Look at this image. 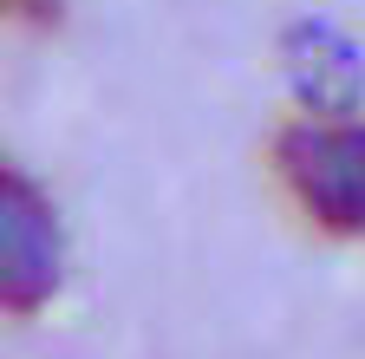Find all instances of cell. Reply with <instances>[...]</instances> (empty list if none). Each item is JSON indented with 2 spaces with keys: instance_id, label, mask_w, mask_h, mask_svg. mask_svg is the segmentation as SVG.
Here are the masks:
<instances>
[{
  "instance_id": "6da1fadb",
  "label": "cell",
  "mask_w": 365,
  "mask_h": 359,
  "mask_svg": "<svg viewBox=\"0 0 365 359\" xmlns=\"http://www.w3.org/2000/svg\"><path fill=\"white\" fill-rule=\"evenodd\" d=\"M274 176L294 209L327 236H365V124L359 118H294L274 138Z\"/></svg>"
},
{
  "instance_id": "7a4b0ae2",
  "label": "cell",
  "mask_w": 365,
  "mask_h": 359,
  "mask_svg": "<svg viewBox=\"0 0 365 359\" xmlns=\"http://www.w3.org/2000/svg\"><path fill=\"white\" fill-rule=\"evenodd\" d=\"M66 281V222L20 163L0 157V313L33 320Z\"/></svg>"
},
{
  "instance_id": "3957f363",
  "label": "cell",
  "mask_w": 365,
  "mask_h": 359,
  "mask_svg": "<svg viewBox=\"0 0 365 359\" xmlns=\"http://www.w3.org/2000/svg\"><path fill=\"white\" fill-rule=\"evenodd\" d=\"M287 66H294V85H300V98L313 105V118H346L359 105L365 66H359V53L346 46L333 26L300 20L294 39H287Z\"/></svg>"
},
{
  "instance_id": "277c9868",
  "label": "cell",
  "mask_w": 365,
  "mask_h": 359,
  "mask_svg": "<svg viewBox=\"0 0 365 359\" xmlns=\"http://www.w3.org/2000/svg\"><path fill=\"white\" fill-rule=\"evenodd\" d=\"M0 20H26V26H53L59 0H0Z\"/></svg>"
}]
</instances>
